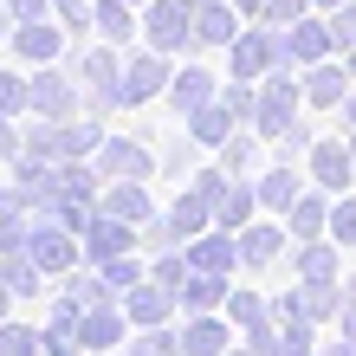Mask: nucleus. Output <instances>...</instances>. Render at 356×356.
Wrapping results in <instances>:
<instances>
[{"instance_id": "0eeeda50", "label": "nucleus", "mask_w": 356, "mask_h": 356, "mask_svg": "<svg viewBox=\"0 0 356 356\" xmlns=\"http://www.w3.org/2000/svg\"><path fill=\"white\" fill-rule=\"evenodd\" d=\"M78 7H85V0H65V13H78Z\"/></svg>"}, {"instance_id": "f03ea898", "label": "nucleus", "mask_w": 356, "mask_h": 356, "mask_svg": "<svg viewBox=\"0 0 356 356\" xmlns=\"http://www.w3.org/2000/svg\"><path fill=\"white\" fill-rule=\"evenodd\" d=\"M13 46H19V58H52L58 52V33L39 26V19H19V26H13Z\"/></svg>"}, {"instance_id": "39448f33", "label": "nucleus", "mask_w": 356, "mask_h": 356, "mask_svg": "<svg viewBox=\"0 0 356 356\" xmlns=\"http://www.w3.org/2000/svg\"><path fill=\"white\" fill-rule=\"evenodd\" d=\"M156 39H162V46H169V39H181V13H175V7L156 13Z\"/></svg>"}, {"instance_id": "20e7f679", "label": "nucleus", "mask_w": 356, "mask_h": 356, "mask_svg": "<svg viewBox=\"0 0 356 356\" xmlns=\"http://www.w3.org/2000/svg\"><path fill=\"white\" fill-rule=\"evenodd\" d=\"M91 253H97V259H117V253H123V227H117V220H97V227H91Z\"/></svg>"}, {"instance_id": "423d86ee", "label": "nucleus", "mask_w": 356, "mask_h": 356, "mask_svg": "<svg viewBox=\"0 0 356 356\" xmlns=\"http://www.w3.org/2000/svg\"><path fill=\"white\" fill-rule=\"evenodd\" d=\"M7 298H13V291H7V279H0V324H7Z\"/></svg>"}, {"instance_id": "f257e3e1", "label": "nucleus", "mask_w": 356, "mask_h": 356, "mask_svg": "<svg viewBox=\"0 0 356 356\" xmlns=\"http://www.w3.org/2000/svg\"><path fill=\"white\" fill-rule=\"evenodd\" d=\"M26 259L39 272H65L72 266V240L58 234V227H39V234H26Z\"/></svg>"}, {"instance_id": "7ed1b4c3", "label": "nucleus", "mask_w": 356, "mask_h": 356, "mask_svg": "<svg viewBox=\"0 0 356 356\" xmlns=\"http://www.w3.org/2000/svg\"><path fill=\"white\" fill-rule=\"evenodd\" d=\"M39 330H26V324H0V356H39Z\"/></svg>"}]
</instances>
